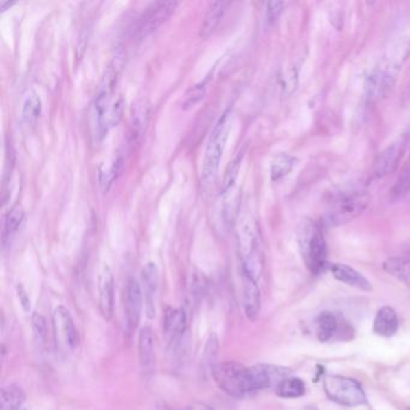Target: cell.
Segmentation results:
<instances>
[{
    "instance_id": "6da1fadb",
    "label": "cell",
    "mask_w": 410,
    "mask_h": 410,
    "mask_svg": "<svg viewBox=\"0 0 410 410\" xmlns=\"http://www.w3.org/2000/svg\"><path fill=\"white\" fill-rule=\"evenodd\" d=\"M409 54L410 43L408 41H398L386 52L380 63L367 78L365 89L368 100L379 102L391 92Z\"/></svg>"
},
{
    "instance_id": "7a4b0ae2",
    "label": "cell",
    "mask_w": 410,
    "mask_h": 410,
    "mask_svg": "<svg viewBox=\"0 0 410 410\" xmlns=\"http://www.w3.org/2000/svg\"><path fill=\"white\" fill-rule=\"evenodd\" d=\"M237 242L241 256L242 273L258 280L262 272L264 256L259 227L251 214H243L237 225Z\"/></svg>"
},
{
    "instance_id": "3957f363",
    "label": "cell",
    "mask_w": 410,
    "mask_h": 410,
    "mask_svg": "<svg viewBox=\"0 0 410 410\" xmlns=\"http://www.w3.org/2000/svg\"><path fill=\"white\" fill-rule=\"evenodd\" d=\"M230 116H231V112L229 110L224 112L222 117L218 119L209 136L206 152H205V158H203V170H201V179L203 184L211 183L217 174L223 153L227 146L229 133L231 129Z\"/></svg>"
},
{
    "instance_id": "277c9868",
    "label": "cell",
    "mask_w": 410,
    "mask_h": 410,
    "mask_svg": "<svg viewBox=\"0 0 410 410\" xmlns=\"http://www.w3.org/2000/svg\"><path fill=\"white\" fill-rule=\"evenodd\" d=\"M213 380L218 387L234 398L251 394L249 368L236 361H224L212 367Z\"/></svg>"
},
{
    "instance_id": "5b68a950",
    "label": "cell",
    "mask_w": 410,
    "mask_h": 410,
    "mask_svg": "<svg viewBox=\"0 0 410 410\" xmlns=\"http://www.w3.org/2000/svg\"><path fill=\"white\" fill-rule=\"evenodd\" d=\"M299 243L306 265L312 273L318 275L328 269V247L323 230L318 224H304Z\"/></svg>"
},
{
    "instance_id": "8992f818",
    "label": "cell",
    "mask_w": 410,
    "mask_h": 410,
    "mask_svg": "<svg viewBox=\"0 0 410 410\" xmlns=\"http://www.w3.org/2000/svg\"><path fill=\"white\" fill-rule=\"evenodd\" d=\"M368 206V196L362 192L343 194L334 198L323 216V224L338 227L352 222Z\"/></svg>"
},
{
    "instance_id": "52a82bcc",
    "label": "cell",
    "mask_w": 410,
    "mask_h": 410,
    "mask_svg": "<svg viewBox=\"0 0 410 410\" xmlns=\"http://www.w3.org/2000/svg\"><path fill=\"white\" fill-rule=\"evenodd\" d=\"M323 383L325 394L338 405L355 407L365 405L367 402L366 394L361 384L355 379L341 376H326Z\"/></svg>"
},
{
    "instance_id": "ba28073f",
    "label": "cell",
    "mask_w": 410,
    "mask_h": 410,
    "mask_svg": "<svg viewBox=\"0 0 410 410\" xmlns=\"http://www.w3.org/2000/svg\"><path fill=\"white\" fill-rule=\"evenodd\" d=\"M179 6V1H155L146 9L140 19L137 34L140 38L147 36L164 25Z\"/></svg>"
},
{
    "instance_id": "9c48e42d",
    "label": "cell",
    "mask_w": 410,
    "mask_h": 410,
    "mask_svg": "<svg viewBox=\"0 0 410 410\" xmlns=\"http://www.w3.org/2000/svg\"><path fill=\"white\" fill-rule=\"evenodd\" d=\"M408 142H409V135L403 134L398 140L391 144L378 155L373 165V174L376 179H383L395 172L402 157L405 155Z\"/></svg>"
},
{
    "instance_id": "30bf717a",
    "label": "cell",
    "mask_w": 410,
    "mask_h": 410,
    "mask_svg": "<svg viewBox=\"0 0 410 410\" xmlns=\"http://www.w3.org/2000/svg\"><path fill=\"white\" fill-rule=\"evenodd\" d=\"M249 368V381L251 392L277 387L282 381L289 378L290 369L284 367L260 363Z\"/></svg>"
},
{
    "instance_id": "8fae6325",
    "label": "cell",
    "mask_w": 410,
    "mask_h": 410,
    "mask_svg": "<svg viewBox=\"0 0 410 410\" xmlns=\"http://www.w3.org/2000/svg\"><path fill=\"white\" fill-rule=\"evenodd\" d=\"M115 89L102 87L99 89L97 98L93 105V118H94V134L98 141L102 140L107 133L111 130L110 126V112L112 104L116 97H113Z\"/></svg>"
},
{
    "instance_id": "7c38bea8",
    "label": "cell",
    "mask_w": 410,
    "mask_h": 410,
    "mask_svg": "<svg viewBox=\"0 0 410 410\" xmlns=\"http://www.w3.org/2000/svg\"><path fill=\"white\" fill-rule=\"evenodd\" d=\"M52 321L57 343L59 342L62 347L67 348L69 350H73L78 347V328L75 326L73 317L68 309L63 306H59L58 308L54 310Z\"/></svg>"
},
{
    "instance_id": "4fadbf2b",
    "label": "cell",
    "mask_w": 410,
    "mask_h": 410,
    "mask_svg": "<svg viewBox=\"0 0 410 410\" xmlns=\"http://www.w3.org/2000/svg\"><path fill=\"white\" fill-rule=\"evenodd\" d=\"M144 293L137 280L130 278L126 283V297H124V312H126V330L134 332L140 323L142 307H144Z\"/></svg>"
},
{
    "instance_id": "5bb4252c",
    "label": "cell",
    "mask_w": 410,
    "mask_h": 410,
    "mask_svg": "<svg viewBox=\"0 0 410 410\" xmlns=\"http://www.w3.org/2000/svg\"><path fill=\"white\" fill-rule=\"evenodd\" d=\"M99 310L105 320H110L113 313V294H115V280L109 266H104L99 280Z\"/></svg>"
},
{
    "instance_id": "9a60e30c",
    "label": "cell",
    "mask_w": 410,
    "mask_h": 410,
    "mask_svg": "<svg viewBox=\"0 0 410 410\" xmlns=\"http://www.w3.org/2000/svg\"><path fill=\"white\" fill-rule=\"evenodd\" d=\"M141 280H142V293H144V299H145L147 315H148V318H155V297L157 289H158V283H159V272H158L157 265L153 262H148L142 269Z\"/></svg>"
},
{
    "instance_id": "2e32d148",
    "label": "cell",
    "mask_w": 410,
    "mask_h": 410,
    "mask_svg": "<svg viewBox=\"0 0 410 410\" xmlns=\"http://www.w3.org/2000/svg\"><path fill=\"white\" fill-rule=\"evenodd\" d=\"M243 278V307L247 318L251 321H255L260 313V290L258 288L256 280L251 275L242 273Z\"/></svg>"
},
{
    "instance_id": "e0dca14e",
    "label": "cell",
    "mask_w": 410,
    "mask_h": 410,
    "mask_svg": "<svg viewBox=\"0 0 410 410\" xmlns=\"http://www.w3.org/2000/svg\"><path fill=\"white\" fill-rule=\"evenodd\" d=\"M328 270L332 273L333 277L339 282L354 286L360 290L369 291L372 285L365 275H362L358 271L344 264H328Z\"/></svg>"
},
{
    "instance_id": "ac0fdd59",
    "label": "cell",
    "mask_w": 410,
    "mask_h": 410,
    "mask_svg": "<svg viewBox=\"0 0 410 410\" xmlns=\"http://www.w3.org/2000/svg\"><path fill=\"white\" fill-rule=\"evenodd\" d=\"M139 355L141 366L145 372H152L155 368V338L150 326L141 330L139 336Z\"/></svg>"
},
{
    "instance_id": "d6986e66",
    "label": "cell",
    "mask_w": 410,
    "mask_h": 410,
    "mask_svg": "<svg viewBox=\"0 0 410 410\" xmlns=\"http://www.w3.org/2000/svg\"><path fill=\"white\" fill-rule=\"evenodd\" d=\"M397 330L398 318L395 310L387 306L379 309L373 323V331L383 337H391L397 332Z\"/></svg>"
},
{
    "instance_id": "ffe728a7",
    "label": "cell",
    "mask_w": 410,
    "mask_h": 410,
    "mask_svg": "<svg viewBox=\"0 0 410 410\" xmlns=\"http://www.w3.org/2000/svg\"><path fill=\"white\" fill-rule=\"evenodd\" d=\"M227 12L225 1H213L208 6L207 12L203 17V25L200 28V36L206 39L216 30L223 17Z\"/></svg>"
},
{
    "instance_id": "44dd1931",
    "label": "cell",
    "mask_w": 410,
    "mask_h": 410,
    "mask_svg": "<svg viewBox=\"0 0 410 410\" xmlns=\"http://www.w3.org/2000/svg\"><path fill=\"white\" fill-rule=\"evenodd\" d=\"M187 326V315L183 309H169L165 315V332L171 339L181 337Z\"/></svg>"
},
{
    "instance_id": "7402d4cb",
    "label": "cell",
    "mask_w": 410,
    "mask_h": 410,
    "mask_svg": "<svg viewBox=\"0 0 410 410\" xmlns=\"http://www.w3.org/2000/svg\"><path fill=\"white\" fill-rule=\"evenodd\" d=\"M25 400V392L14 384L4 386L0 391V410L20 409Z\"/></svg>"
},
{
    "instance_id": "603a6c76",
    "label": "cell",
    "mask_w": 410,
    "mask_h": 410,
    "mask_svg": "<svg viewBox=\"0 0 410 410\" xmlns=\"http://www.w3.org/2000/svg\"><path fill=\"white\" fill-rule=\"evenodd\" d=\"M384 270L402 283H405L410 289V259L390 258L384 262Z\"/></svg>"
},
{
    "instance_id": "cb8c5ba5",
    "label": "cell",
    "mask_w": 410,
    "mask_h": 410,
    "mask_svg": "<svg viewBox=\"0 0 410 410\" xmlns=\"http://www.w3.org/2000/svg\"><path fill=\"white\" fill-rule=\"evenodd\" d=\"M43 111V102L40 99L39 94L35 91H30L27 95H25L23 104H22V121L25 123H34Z\"/></svg>"
},
{
    "instance_id": "d4e9b609",
    "label": "cell",
    "mask_w": 410,
    "mask_h": 410,
    "mask_svg": "<svg viewBox=\"0 0 410 410\" xmlns=\"http://www.w3.org/2000/svg\"><path fill=\"white\" fill-rule=\"evenodd\" d=\"M317 334L320 342H328L337 332L338 323L336 315L330 312H323L315 320Z\"/></svg>"
},
{
    "instance_id": "484cf974",
    "label": "cell",
    "mask_w": 410,
    "mask_h": 410,
    "mask_svg": "<svg viewBox=\"0 0 410 410\" xmlns=\"http://www.w3.org/2000/svg\"><path fill=\"white\" fill-rule=\"evenodd\" d=\"M295 163H296V158L286 153L277 155L271 165V179L273 182H277L284 179L294 168Z\"/></svg>"
},
{
    "instance_id": "4316f807",
    "label": "cell",
    "mask_w": 410,
    "mask_h": 410,
    "mask_svg": "<svg viewBox=\"0 0 410 410\" xmlns=\"http://www.w3.org/2000/svg\"><path fill=\"white\" fill-rule=\"evenodd\" d=\"M306 385L299 378L289 376L275 387V394L283 398H297L304 395Z\"/></svg>"
},
{
    "instance_id": "83f0119b",
    "label": "cell",
    "mask_w": 410,
    "mask_h": 410,
    "mask_svg": "<svg viewBox=\"0 0 410 410\" xmlns=\"http://www.w3.org/2000/svg\"><path fill=\"white\" fill-rule=\"evenodd\" d=\"M242 159H243V153H238L236 158L232 160L230 164L227 165V171L224 174V179H223L222 188H220V195L230 193L235 188L238 172L241 169Z\"/></svg>"
},
{
    "instance_id": "f1b7e54d",
    "label": "cell",
    "mask_w": 410,
    "mask_h": 410,
    "mask_svg": "<svg viewBox=\"0 0 410 410\" xmlns=\"http://www.w3.org/2000/svg\"><path fill=\"white\" fill-rule=\"evenodd\" d=\"M25 220V212L20 206L11 208L8 212L4 222V237L12 236L14 234L19 231L22 223Z\"/></svg>"
},
{
    "instance_id": "f546056e",
    "label": "cell",
    "mask_w": 410,
    "mask_h": 410,
    "mask_svg": "<svg viewBox=\"0 0 410 410\" xmlns=\"http://www.w3.org/2000/svg\"><path fill=\"white\" fill-rule=\"evenodd\" d=\"M206 95V83L201 82L195 84L193 87L189 88L187 93L184 94L182 109L189 110L192 107L196 106L198 102L203 100Z\"/></svg>"
},
{
    "instance_id": "4dcf8cb0",
    "label": "cell",
    "mask_w": 410,
    "mask_h": 410,
    "mask_svg": "<svg viewBox=\"0 0 410 410\" xmlns=\"http://www.w3.org/2000/svg\"><path fill=\"white\" fill-rule=\"evenodd\" d=\"M410 192V157L408 161L405 163V168L400 172V177L397 179V183L392 189V196L395 198H400L405 195H408Z\"/></svg>"
},
{
    "instance_id": "1f68e13d",
    "label": "cell",
    "mask_w": 410,
    "mask_h": 410,
    "mask_svg": "<svg viewBox=\"0 0 410 410\" xmlns=\"http://www.w3.org/2000/svg\"><path fill=\"white\" fill-rule=\"evenodd\" d=\"M122 169H123V160H122V158H118V159L115 160V161L112 163L111 166H110L105 172H102V184L105 192H107L109 189L111 188L113 182L119 177Z\"/></svg>"
},
{
    "instance_id": "d6a6232c",
    "label": "cell",
    "mask_w": 410,
    "mask_h": 410,
    "mask_svg": "<svg viewBox=\"0 0 410 410\" xmlns=\"http://www.w3.org/2000/svg\"><path fill=\"white\" fill-rule=\"evenodd\" d=\"M285 3L283 1H270L267 3V9H266V20L267 23H273L278 20V17L282 15L284 10Z\"/></svg>"
},
{
    "instance_id": "836d02e7",
    "label": "cell",
    "mask_w": 410,
    "mask_h": 410,
    "mask_svg": "<svg viewBox=\"0 0 410 410\" xmlns=\"http://www.w3.org/2000/svg\"><path fill=\"white\" fill-rule=\"evenodd\" d=\"M33 328H34V332L39 339H44L46 337V321L41 315L35 314L33 317Z\"/></svg>"
},
{
    "instance_id": "e575fe53",
    "label": "cell",
    "mask_w": 410,
    "mask_h": 410,
    "mask_svg": "<svg viewBox=\"0 0 410 410\" xmlns=\"http://www.w3.org/2000/svg\"><path fill=\"white\" fill-rule=\"evenodd\" d=\"M19 299H20L21 304H22V307L25 309V312H28L30 309V296L27 295L25 293V288L22 286V285H19Z\"/></svg>"
},
{
    "instance_id": "d590c367",
    "label": "cell",
    "mask_w": 410,
    "mask_h": 410,
    "mask_svg": "<svg viewBox=\"0 0 410 410\" xmlns=\"http://www.w3.org/2000/svg\"><path fill=\"white\" fill-rule=\"evenodd\" d=\"M187 410H216L212 407L203 403V402H194L192 405H189L188 409Z\"/></svg>"
},
{
    "instance_id": "8d00e7d4",
    "label": "cell",
    "mask_w": 410,
    "mask_h": 410,
    "mask_svg": "<svg viewBox=\"0 0 410 410\" xmlns=\"http://www.w3.org/2000/svg\"><path fill=\"white\" fill-rule=\"evenodd\" d=\"M403 99H405V102H409L410 100V80L408 84H407V87H405V94H403Z\"/></svg>"
},
{
    "instance_id": "74e56055",
    "label": "cell",
    "mask_w": 410,
    "mask_h": 410,
    "mask_svg": "<svg viewBox=\"0 0 410 410\" xmlns=\"http://www.w3.org/2000/svg\"><path fill=\"white\" fill-rule=\"evenodd\" d=\"M17 410H25V409H22V408H20V409H17Z\"/></svg>"
},
{
    "instance_id": "f35d334b",
    "label": "cell",
    "mask_w": 410,
    "mask_h": 410,
    "mask_svg": "<svg viewBox=\"0 0 410 410\" xmlns=\"http://www.w3.org/2000/svg\"><path fill=\"white\" fill-rule=\"evenodd\" d=\"M408 195H410V192H409V194H408Z\"/></svg>"
},
{
    "instance_id": "ab89813d",
    "label": "cell",
    "mask_w": 410,
    "mask_h": 410,
    "mask_svg": "<svg viewBox=\"0 0 410 410\" xmlns=\"http://www.w3.org/2000/svg\"><path fill=\"white\" fill-rule=\"evenodd\" d=\"M409 410H410V408H409Z\"/></svg>"
}]
</instances>
